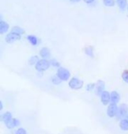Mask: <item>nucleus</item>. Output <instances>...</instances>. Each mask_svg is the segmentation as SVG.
<instances>
[{
	"mask_svg": "<svg viewBox=\"0 0 128 134\" xmlns=\"http://www.w3.org/2000/svg\"><path fill=\"white\" fill-rule=\"evenodd\" d=\"M50 67H51L50 60L47 59H41L39 60V62L37 63L36 65H35V69L39 73H43L45 71H47Z\"/></svg>",
	"mask_w": 128,
	"mask_h": 134,
	"instance_id": "nucleus-1",
	"label": "nucleus"
},
{
	"mask_svg": "<svg viewBox=\"0 0 128 134\" xmlns=\"http://www.w3.org/2000/svg\"><path fill=\"white\" fill-rule=\"evenodd\" d=\"M69 87L73 90H78L84 87V82L77 77H72L69 81Z\"/></svg>",
	"mask_w": 128,
	"mask_h": 134,
	"instance_id": "nucleus-2",
	"label": "nucleus"
},
{
	"mask_svg": "<svg viewBox=\"0 0 128 134\" xmlns=\"http://www.w3.org/2000/svg\"><path fill=\"white\" fill-rule=\"evenodd\" d=\"M56 75L62 81V82H66V81L69 80V78H70V72L67 69H65V68L60 67L59 69H57Z\"/></svg>",
	"mask_w": 128,
	"mask_h": 134,
	"instance_id": "nucleus-3",
	"label": "nucleus"
},
{
	"mask_svg": "<svg viewBox=\"0 0 128 134\" xmlns=\"http://www.w3.org/2000/svg\"><path fill=\"white\" fill-rule=\"evenodd\" d=\"M128 115V105L126 103H121L119 106V110H118L117 118L118 119H124Z\"/></svg>",
	"mask_w": 128,
	"mask_h": 134,
	"instance_id": "nucleus-4",
	"label": "nucleus"
},
{
	"mask_svg": "<svg viewBox=\"0 0 128 134\" xmlns=\"http://www.w3.org/2000/svg\"><path fill=\"white\" fill-rule=\"evenodd\" d=\"M118 110H119V106H118L116 103H111L107 107L106 110V114L109 118H115L117 117L118 114Z\"/></svg>",
	"mask_w": 128,
	"mask_h": 134,
	"instance_id": "nucleus-5",
	"label": "nucleus"
},
{
	"mask_svg": "<svg viewBox=\"0 0 128 134\" xmlns=\"http://www.w3.org/2000/svg\"><path fill=\"white\" fill-rule=\"evenodd\" d=\"M94 91L97 96H101L103 94V92L105 91V83L104 82V81L102 80L97 81Z\"/></svg>",
	"mask_w": 128,
	"mask_h": 134,
	"instance_id": "nucleus-6",
	"label": "nucleus"
},
{
	"mask_svg": "<svg viewBox=\"0 0 128 134\" xmlns=\"http://www.w3.org/2000/svg\"><path fill=\"white\" fill-rule=\"evenodd\" d=\"M20 39H21V35H19V34H15V32H9V34L5 36V41H6V43H9V44L17 41V40H19Z\"/></svg>",
	"mask_w": 128,
	"mask_h": 134,
	"instance_id": "nucleus-7",
	"label": "nucleus"
},
{
	"mask_svg": "<svg viewBox=\"0 0 128 134\" xmlns=\"http://www.w3.org/2000/svg\"><path fill=\"white\" fill-rule=\"evenodd\" d=\"M100 100L103 105H109L112 103L111 100V93L105 90L104 92H103V94L100 96Z\"/></svg>",
	"mask_w": 128,
	"mask_h": 134,
	"instance_id": "nucleus-8",
	"label": "nucleus"
},
{
	"mask_svg": "<svg viewBox=\"0 0 128 134\" xmlns=\"http://www.w3.org/2000/svg\"><path fill=\"white\" fill-rule=\"evenodd\" d=\"M12 118H12V113L10 112V111H6V112H4V114L1 115V117H0V121L3 122L4 125H6V124H8Z\"/></svg>",
	"mask_w": 128,
	"mask_h": 134,
	"instance_id": "nucleus-9",
	"label": "nucleus"
},
{
	"mask_svg": "<svg viewBox=\"0 0 128 134\" xmlns=\"http://www.w3.org/2000/svg\"><path fill=\"white\" fill-rule=\"evenodd\" d=\"M19 125H20V122H19V120L18 119V118H13L8 124H6L5 126L8 129H14V128H16V127H19Z\"/></svg>",
	"mask_w": 128,
	"mask_h": 134,
	"instance_id": "nucleus-10",
	"label": "nucleus"
},
{
	"mask_svg": "<svg viewBox=\"0 0 128 134\" xmlns=\"http://www.w3.org/2000/svg\"><path fill=\"white\" fill-rule=\"evenodd\" d=\"M40 55L42 59H47V58L50 57L51 55V51L49 50V48L47 47H42V48L40 50Z\"/></svg>",
	"mask_w": 128,
	"mask_h": 134,
	"instance_id": "nucleus-11",
	"label": "nucleus"
},
{
	"mask_svg": "<svg viewBox=\"0 0 128 134\" xmlns=\"http://www.w3.org/2000/svg\"><path fill=\"white\" fill-rule=\"evenodd\" d=\"M111 100L112 103H119L120 101V95L119 92L117 91H112L111 92Z\"/></svg>",
	"mask_w": 128,
	"mask_h": 134,
	"instance_id": "nucleus-12",
	"label": "nucleus"
},
{
	"mask_svg": "<svg viewBox=\"0 0 128 134\" xmlns=\"http://www.w3.org/2000/svg\"><path fill=\"white\" fill-rule=\"evenodd\" d=\"M8 30H9V25L7 24L6 22L2 20V21L0 22V34H5Z\"/></svg>",
	"mask_w": 128,
	"mask_h": 134,
	"instance_id": "nucleus-13",
	"label": "nucleus"
},
{
	"mask_svg": "<svg viewBox=\"0 0 128 134\" xmlns=\"http://www.w3.org/2000/svg\"><path fill=\"white\" fill-rule=\"evenodd\" d=\"M27 40H28L30 44L32 45V46H37V45L39 44L38 38L36 36H34V35H28V36H27Z\"/></svg>",
	"mask_w": 128,
	"mask_h": 134,
	"instance_id": "nucleus-14",
	"label": "nucleus"
},
{
	"mask_svg": "<svg viewBox=\"0 0 128 134\" xmlns=\"http://www.w3.org/2000/svg\"><path fill=\"white\" fill-rule=\"evenodd\" d=\"M119 128L121 129L122 131H128V120L126 119V118H124V119L120 120Z\"/></svg>",
	"mask_w": 128,
	"mask_h": 134,
	"instance_id": "nucleus-15",
	"label": "nucleus"
},
{
	"mask_svg": "<svg viewBox=\"0 0 128 134\" xmlns=\"http://www.w3.org/2000/svg\"><path fill=\"white\" fill-rule=\"evenodd\" d=\"M117 4L121 10H125L126 6H128L127 0H117Z\"/></svg>",
	"mask_w": 128,
	"mask_h": 134,
	"instance_id": "nucleus-16",
	"label": "nucleus"
},
{
	"mask_svg": "<svg viewBox=\"0 0 128 134\" xmlns=\"http://www.w3.org/2000/svg\"><path fill=\"white\" fill-rule=\"evenodd\" d=\"M84 53L89 57H91V58L94 57V48L92 47H85V48H84Z\"/></svg>",
	"mask_w": 128,
	"mask_h": 134,
	"instance_id": "nucleus-17",
	"label": "nucleus"
},
{
	"mask_svg": "<svg viewBox=\"0 0 128 134\" xmlns=\"http://www.w3.org/2000/svg\"><path fill=\"white\" fill-rule=\"evenodd\" d=\"M12 32H15V34H19V35H22V34H25L24 29H22L21 27H19V26H14V27H12Z\"/></svg>",
	"mask_w": 128,
	"mask_h": 134,
	"instance_id": "nucleus-18",
	"label": "nucleus"
},
{
	"mask_svg": "<svg viewBox=\"0 0 128 134\" xmlns=\"http://www.w3.org/2000/svg\"><path fill=\"white\" fill-rule=\"evenodd\" d=\"M62 81L60 79V78L57 76V75H53L51 77V82L53 83L54 85H60L62 83Z\"/></svg>",
	"mask_w": 128,
	"mask_h": 134,
	"instance_id": "nucleus-19",
	"label": "nucleus"
},
{
	"mask_svg": "<svg viewBox=\"0 0 128 134\" xmlns=\"http://www.w3.org/2000/svg\"><path fill=\"white\" fill-rule=\"evenodd\" d=\"M39 60H40V59H39V57L38 56H32L31 58H30V59L28 60V63L30 65H32V66H35L37 64V63L39 62Z\"/></svg>",
	"mask_w": 128,
	"mask_h": 134,
	"instance_id": "nucleus-20",
	"label": "nucleus"
},
{
	"mask_svg": "<svg viewBox=\"0 0 128 134\" xmlns=\"http://www.w3.org/2000/svg\"><path fill=\"white\" fill-rule=\"evenodd\" d=\"M95 88H96V83L90 82V83H88V84L86 85V90H87V91H89V92L94 91Z\"/></svg>",
	"mask_w": 128,
	"mask_h": 134,
	"instance_id": "nucleus-21",
	"label": "nucleus"
},
{
	"mask_svg": "<svg viewBox=\"0 0 128 134\" xmlns=\"http://www.w3.org/2000/svg\"><path fill=\"white\" fill-rule=\"evenodd\" d=\"M103 2L106 6H113L115 4V0H103Z\"/></svg>",
	"mask_w": 128,
	"mask_h": 134,
	"instance_id": "nucleus-22",
	"label": "nucleus"
},
{
	"mask_svg": "<svg viewBox=\"0 0 128 134\" xmlns=\"http://www.w3.org/2000/svg\"><path fill=\"white\" fill-rule=\"evenodd\" d=\"M122 79L125 83L128 84V70H125V71L122 73Z\"/></svg>",
	"mask_w": 128,
	"mask_h": 134,
	"instance_id": "nucleus-23",
	"label": "nucleus"
},
{
	"mask_svg": "<svg viewBox=\"0 0 128 134\" xmlns=\"http://www.w3.org/2000/svg\"><path fill=\"white\" fill-rule=\"evenodd\" d=\"M50 64H51V66H53L54 68H58V69L60 68V63L54 59L50 60Z\"/></svg>",
	"mask_w": 128,
	"mask_h": 134,
	"instance_id": "nucleus-24",
	"label": "nucleus"
},
{
	"mask_svg": "<svg viewBox=\"0 0 128 134\" xmlns=\"http://www.w3.org/2000/svg\"><path fill=\"white\" fill-rule=\"evenodd\" d=\"M15 134H27V133H26V131L25 130L24 128H19L16 131Z\"/></svg>",
	"mask_w": 128,
	"mask_h": 134,
	"instance_id": "nucleus-25",
	"label": "nucleus"
},
{
	"mask_svg": "<svg viewBox=\"0 0 128 134\" xmlns=\"http://www.w3.org/2000/svg\"><path fill=\"white\" fill-rule=\"evenodd\" d=\"M84 1L86 4H92V3H93V2L95 1V0H84Z\"/></svg>",
	"mask_w": 128,
	"mask_h": 134,
	"instance_id": "nucleus-26",
	"label": "nucleus"
},
{
	"mask_svg": "<svg viewBox=\"0 0 128 134\" xmlns=\"http://www.w3.org/2000/svg\"><path fill=\"white\" fill-rule=\"evenodd\" d=\"M4 109V104H3V102L0 101V110H3Z\"/></svg>",
	"mask_w": 128,
	"mask_h": 134,
	"instance_id": "nucleus-27",
	"label": "nucleus"
},
{
	"mask_svg": "<svg viewBox=\"0 0 128 134\" xmlns=\"http://www.w3.org/2000/svg\"><path fill=\"white\" fill-rule=\"evenodd\" d=\"M69 1H71V2H74V3H76V2H79L80 0H69Z\"/></svg>",
	"mask_w": 128,
	"mask_h": 134,
	"instance_id": "nucleus-28",
	"label": "nucleus"
},
{
	"mask_svg": "<svg viewBox=\"0 0 128 134\" xmlns=\"http://www.w3.org/2000/svg\"><path fill=\"white\" fill-rule=\"evenodd\" d=\"M126 118V119H127V120H128V115H127V116H126V118Z\"/></svg>",
	"mask_w": 128,
	"mask_h": 134,
	"instance_id": "nucleus-29",
	"label": "nucleus"
},
{
	"mask_svg": "<svg viewBox=\"0 0 128 134\" xmlns=\"http://www.w3.org/2000/svg\"><path fill=\"white\" fill-rule=\"evenodd\" d=\"M127 10H128V6H127Z\"/></svg>",
	"mask_w": 128,
	"mask_h": 134,
	"instance_id": "nucleus-30",
	"label": "nucleus"
}]
</instances>
